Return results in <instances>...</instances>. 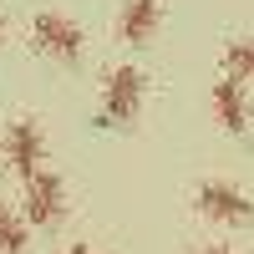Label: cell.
Listing matches in <instances>:
<instances>
[{
	"instance_id": "6",
	"label": "cell",
	"mask_w": 254,
	"mask_h": 254,
	"mask_svg": "<svg viewBox=\"0 0 254 254\" xmlns=\"http://www.w3.org/2000/svg\"><path fill=\"white\" fill-rule=\"evenodd\" d=\"M208 107H214V122L224 127V132H234V137L249 132V122H254V97H249L244 81H234V76H219L214 81Z\"/></svg>"
},
{
	"instance_id": "3",
	"label": "cell",
	"mask_w": 254,
	"mask_h": 254,
	"mask_svg": "<svg viewBox=\"0 0 254 254\" xmlns=\"http://www.w3.org/2000/svg\"><path fill=\"white\" fill-rule=\"evenodd\" d=\"M66 178L56 173V168H41V173L20 178V214H26L31 229H56L66 219Z\"/></svg>"
},
{
	"instance_id": "2",
	"label": "cell",
	"mask_w": 254,
	"mask_h": 254,
	"mask_svg": "<svg viewBox=\"0 0 254 254\" xmlns=\"http://www.w3.org/2000/svg\"><path fill=\"white\" fill-rule=\"evenodd\" d=\"M31 46L46 61H56V66H81L87 61V31L66 10H36L31 15Z\"/></svg>"
},
{
	"instance_id": "12",
	"label": "cell",
	"mask_w": 254,
	"mask_h": 254,
	"mask_svg": "<svg viewBox=\"0 0 254 254\" xmlns=\"http://www.w3.org/2000/svg\"><path fill=\"white\" fill-rule=\"evenodd\" d=\"M0 46H5V10H0Z\"/></svg>"
},
{
	"instance_id": "5",
	"label": "cell",
	"mask_w": 254,
	"mask_h": 254,
	"mask_svg": "<svg viewBox=\"0 0 254 254\" xmlns=\"http://www.w3.org/2000/svg\"><path fill=\"white\" fill-rule=\"evenodd\" d=\"M0 163L10 168V173L31 178L46 168V127H41L36 117H15L5 127V137H0Z\"/></svg>"
},
{
	"instance_id": "8",
	"label": "cell",
	"mask_w": 254,
	"mask_h": 254,
	"mask_svg": "<svg viewBox=\"0 0 254 254\" xmlns=\"http://www.w3.org/2000/svg\"><path fill=\"white\" fill-rule=\"evenodd\" d=\"M31 234L36 229L26 224V214L0 198V254H31Z\"/></svg>"
},
{
	"instance_id": "11",
	"label": "cell",
	"mask_w": 254,
	"mask_h": 254,
	"mask_svg": "<svg viewBox=\"0 0 254 254\" xmlns=\"http://www.w3.org/2000/svg\"><path fill=\"white\" fill-rule=\"evenodd\" d=\"M56 254H97V249H92V244H61Z\"/></svg>"
},
{
	"instance_id": "10",
	"label": "cell",
	"mask_w": 254,
	"mask_h": 254,
	"mask_svg": "<svg viewBox=\"0 0 254 254\" xmlns=\"http://www.w3.org/2000/svg\"><path fill=\"white\" fill-rule=\"evenodd\" d=\"M193 254H239V249H229V244H198Z\"/></svg>"
},
{
	"instance_id": "4",
	"label": "cell",
	"mask_w": 254,
	"mask_h": 254,
	"mask_svg": "<svg viewBox=\"0 0 254 254\" xmlns=\"http://www.w3.org/2000/svg\"><path fill=\"white\" fill-rule=\"evenodd\" d=\"M193 208L203 219H214V224H229V229L254 224V198L244 193L234 178H203L193 188Z\"/></svg>"
},
{
	"instance_id": "9",
	"label": "cell",
	"mask_w": 254,
	"mask_h": 254,
	"mask_svg": "<svg viewBox=\"0 0 254 254\" xmlns=\"http://www.w3.org/2000/svg\"><path fill=\"white\" fill-rule=\"evenodd\" d=\"M224 76L254 87V36H234V41L224 46Z\"/></svg>"
},
{
	"instance_id": "1",
	"label": "cell",
	"mask_w": 254,
	"mask_h": 254,
	"mask_svg": "<svg viewBox=\"0 0 254 254\" xmlns=\"http://www.w3.org/2000/svg\"><path fill=\"white\" fill-rule=\"evenodd\" d=\"M147 102V71L132 61H117V66L102 76V102H97V127H132L142 117Z\"/></svg>"
},
{
	"instance_id": "7",
	"label": "cell",
	"mask_w": 254,
	"mask_h": 254,
	"mask_svg": "<svg viewBox=\"0 0 254 254\" xmlns=\"http://www.w3.org/2000/svg\"><path fill=\"white\" fill-rule=\"evenodd\" d=\"M163 26V0H122L117 10V41L122 46H147Z\"/></svg>"
}]
</instances>
